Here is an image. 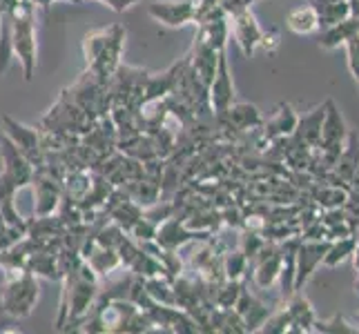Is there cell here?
<instances>
[{"instance_id":"cell-1","label":"cell","mask_w":359,"mask_h":334,"mask_svg":"<svg viewBox=\"0 0 359 334\" xmlns=\"http://www.w3.org/2000/svg\"><path fill=\"white\" fill-rule=\"evenodd\" d=\"M123 47H126V29L121 25L94 29L83 41V56L88 71L101 83H109L121 67Z\"/></svg>"},{"instance_id":"cell-15","label":"cell","mask_w":359,"mask_h":334,"mask_svg":"<svg viewBox=\"0 0 359 334\" xmlns=\"http://www.w3.org/2000/svg\"><path fill=\"white\" fill-rule=\"evenodd\" d=\"M297 120H299V116L294 114V109L290 105H279L275 114H272V118L262 125L264 139L270 143H275L279 139H288L297 127Z\"/></svg>"},{"instance_id":"cell-20","label":"cell","mask_w":359,"mask_h":334,"mask_svg":"<svg viewBox=\"0 0 359 334\" xmlns=\"http://www.w3.org/2000/svg\"><path fill=\"white\" fill-rule=\"evenodd\" d=\"M355 245H357V239L355 237H346V239L330 241V247H328V252L324 256V263H321V265H326V267H337V265H341L346 258L353 254Z\"/></svg>"},{"instance_id":"cell-7","label":"cell","mask_w":359,"mask_h":334,"mask_svg":"<svg viewBox=\"0 0 359 334\" xmlns=\"http://www.w3.org/2000/svg\"><path fill=\"white\" fill-rule=\"evenodd\" d=\"M328 247H330L328 239H302L299 247H297V261H294V292L304 290L317 265L324 263Z\"/></svg>"},{"instance_id":"cell-11","label":"cell","mask_w":359,"mask_h":334,"mask_svg":"<svg viewBox=\"0 0 359 334\" xmlns=\"http://www.w3.org/2000/svg\"><path fill=\"white\" fill-rule=\"evenodd\" d=\"M230 18H232V34H234V39H237V45L241 47L243 56L250 58L257 52V47L262 45V39H264L262 25L257 22V18L250 9H243Z\"/></svg>"},{"instance_id":"cell-22","label":"cell","mask_w":359,"mask_h":334,"mask_svg":"<svg viewBox=\"0 0 359 334\" xmlns=\"http://www.w3.org/2000/svg\"><path fill=\"white\" fill-rule=\"evenodd\" d=\"M313 332H326V334H335V332H341V334H355L359 332V326L357 323H348L341 314H335L330 321H315V328Z\"/></svg>"},{"instance_id":"cell-6","label":"cell","mask_w":359,"mask_h":334,"mask_svg":"<svg viewBox=\"0 0 359 334\" xmlns=\"http://www.w3.org/2000/svg\"><path fill=\"white\" fill-rule=\"evenodd\" d=\"M32 185H34V199H36L34 214L36 216L54 214L60 201H63V183L54 176V172H49L47 167H41L34 172Z\"/></svg>"},{"instance_id":"cell-27","label":"cell","mask_w":359,"mask_h":334,"mask_svg":"<svg viewBox=\"0 0 359 334\" xmlns=\"http://www.w3.org/2000/svg\"><path fill=\"white\" fill-rule=\"evenodd\" d=\"M353 267H355V272L359 274V241H357V245H355V250H353Z\"/></svg>"},{"instance_id":"cell-14","label":"cell","mask_w":359,"mask_h":334,"mask_svg":"<svg viewBox=\"0 0 359 334\" xmlns=\"http://www.w3.org/2000/svg\"><path fill=\"white\" fill-rule=\"evenodd\" d=\"M324 114H326V105H319L313 111L304 114V118L297 120V127L292 132L290 139L302 143L306 147H313L317 150L319 147V132H321V123H324Z\"/></svg>"},{"instance_id":"cell-25","label":"cell","mask_w":359,"mask_h":334,"mask_svg":"<svg viewBox=\"0 0 359 334\" xmlns=\"http://www.w3.org/2000/svg\"><path fill=\"white\" fill-rule=\"evenodd\" d=\"M266 52H275V49L279 47V34L272 29V32H264V39H262V45Z\"/></svg>"},{"instance_id":"cell-29","label":"cell","mask_w":359,"mask_h":334,"mask_svg":"<svg viewBox=\"0 0 359 334\" xmlns=\"http://www.w3.org/2000/svg\"><path fill=\"white\" fill-rule=\"evenodd\" d=\"M355 323H357V326H359V316H357V319H355Z\"/></svg>"},{"instance_id":"cell-8","label":"cell","mask_w":359,"mask_h":334,"mask_svg":"<svg viewBox=\"0 0 359 334\" xmlns=\"http://www.w3.org/2000/svg\"><path fill=\"white\" fill-rule=\"evenodd\" d=\"M208 101H210V107L215 109L217 120L224 118L226 111L230 109V105L234 103V85H232V76H230L226 49H221V52H219V63H217L215 78H212V83H210V88H208Z\"/></svg>"},{"instance_id":"cell-28","label":"cell","mask_w":359,"mask_h":334,"mask_svg":"<svg viewBox=\"0 0 359 334\" xmlns=\"http://www.w3.org/2000/svg\"><path fill=\"white\" fill-rule=\"evenodd\" d=\"M355 292L359 294V274H357V281H355Z\"/></svg>"},{"instance_id":"cell-13","label":"cell","mask_w":359,"mask_h":334,"mask_svg":"<svg viewBox=\"0 0 359 334\" xmlns=\"http://www.w3.org/2000/svg\"><path fill=\"white\" fill-rule=\"evenodd\" d=\"M288 305H286V310L290 314V321H292V326H290V332H313L315 328V321H317V314L313 310V305L311 301L304 296V290H297L288 296Z\"/></svg>"},{"instance_id":"cell-3","label":"cell","mask_w":359,"mask_h":334,"mask_svg":"<svg viewBox=\"0 0 359 334\" xmlns=\"http://www.w3.org/2000/svg\"><path fill=\"white\" fill-rule=\"evenodd\" d=\"M11 54L18 56L25 81L34 78L36 65V5L32 0H18L11 18Z\"/></svg>"},{"instance_id":"cell-18","label":"cell","mask_w":359,"mask_h":334,"mask_svg":"<svg viewBox=\"0 0 359 334\" xmlns=\"http://www.w3.org/2000/svg\"><path fill=\"white\" fill-rule=\"evenodd\" d=\"M286 27L292 34H299V36H308V34H315L319 32V16H317V9L308 3L304 7H297L292 9L290 14L286 16Z\"/></svg>"},{"instance_id":"cell-21","label":"cell","mask_w":359,"mask_h":334,"mask_svg":"<svg viewBox=\"0 0 359 334\" xmlns=\"http://www.w3.org/2000/svg\"><path fill=\"white\" fill-rule=\"evenodd\" d=\"M224 272L226 279L241 281V277L248 272V258L241 250H228L224 256Z\"/></svg>"},{"instance_id":"cell-9","label":"cell","mask_w":359,"mask_h":334,"mask_svg":"<svg viewBox=\"0 0 359 334\" xmlns=\"http://www.w3.org/2000/svg\"><path fill=\"white\" fill-rule=\"evenodd\" d=\"M250 265H255V270H252L255 286L259 290H270L281 274V265H283L281 247L277 243L266 241V245L259 250V254L252 258Z\"/></svg>"},{"instance_id":"cell-23","label":"cell","mask_w":359,"mask_h":334,"mask_svg":"<svg viewBox=\"0 0 359 334\" xmlns=\"http://www.w3.org/2000/svg\"><path fill=\"white\" fill-rule=\"evenodd\" d=\"M346 54H348V67L351 74L355 76V81L359 83V32H353L348 39L344 41Z\"/></svg>"},{"instance_id":"cell-26","label":"cell","mask_w":359,"mask_h":334,"mask_svg":"<svg viewBox=\"0 0 359 334\" xmlns=\"http://www.w3.org/2000/svg\"><path fill=\"white\" fill-rule=\"evenodd\" d=\"M101 3H105L109 9H114V11H126V9H130V7H134L139 0H101Z\"/></svg>"},{"instance_id":"cell-5","label":"cell","mask_w":359,"mask_h":334,"mask_svg":"<svg viewBox=\"0 0 359 334\" xmlns=\"http://www.w3.org/2000/svg\"><path fill=\"white\" fill-rule=\"evenodd\" d=\"M0 123H3V134L18 147V150L22 152V156L27 158L36 169L45 167V150H43L41 134L34 127L22 125V123L14 120L7 114L0 118Z\"/></svg>"},{"instance_id":"cell-12","label":"cell","mask_w":359,"mask_h":334,"mask_svg":"<svg viewBox=\"0 0 359 334\" xmlns=\"http://www.w3.org/2000/svg\"><path fill=\"white\" fill-rule=\"evenodd\" d=\"M234 310L239 312V316L245 323V332H257L264 326V321L270 316V307L266 303H262L255 294H250L245 288H241V294L237 303H234Z\"/></svg>"},{"instance_id":"cell-17","label":"cell","mask_w":359,"mask_h":334,"mask_svg":"<svg viewBox=\"0 0 359 334\" xmlns=\"http://www.w3.org/2000/svg\"><path fill=\"white\" fill-rule=\"evenodd\" d=\"M18 0H0V74H5L11 58V18Z\"/></svg>"},{"instance_id":"cell-2","label":"cell","mask_w":359,"mask_h":334,"mask_svg":"<svg viewBox=\"0 0 359 334\" xmlns=\"http://www.w3.org/2000/svg\"><path fill=\"white\" fill-rule=\"evenodd\" d=\"M7 277L0 290V307L11 319H25L39 301V281L27 267H5Z\"/></svg>"},{"instance_id":"cell-10","label":"cell","mask_w":359,"mask_h":334,"mask_svg":"<svg viewBox=\"0 0 359 334\" xmlns=\"http://www.w3.org/2000/svg\"><path fill=\"white\" fill-rule=\"evenodd\" d=\"M219 52L221 49L210 45L203 36L196 34V41L188 54V67L194 71V76L199 78L205 88H210V83L215 78V71H217V63H219Z\"/></svg>"},{"instance_id":"cell-4","label":"cell","mask_w":359,"mask_h":334,"mask_svg":"<svg viewBox=\"0 0 359 334\" xmlns=\"http://www.w3.org/2000/svg\"><path fill=\"white\" fill-rule=\"evenodd\" d=\"M0 160H3V172H0V196H14L20 188L32 183L36 167L22 156V152L7 139L5 134H0Z\"/></svg>"},{"instance_id":"cell-16","label":"cell","mask_w":359,"mask_h":334,"mask_svg":"<svg viewBox=\"0 0 359 334\" xmlns=\"http://www.w3.org/2000/svg\"><path fill=\"white\" fill-rule=\"evenodd\" d=\"M219 123H228V125L237 132H248V130H255V127L264 125L259 109L255 105H248V103H237V105L232 103L230 109L226 111V116Z\"/></svg>"},{"instance_id":"cell-24","label":"cell","mask_w":359,"mask_h":334,"mask_svg":"<svg viewBox=\"0 0 359 334\" xmlns=\"http://www.w3.org/2000/svg\"><path fill=\"white\" fill-rule=\"evenodd\" d=\"M252 3H255V0H219V7L224 9L228 16H234V14H239V11H243V9H250Z\"/></svg>"},{"instance_id":"cell-19","label":"cell","mask_w":359,"mask_h":334,"mask_svg":"<svg viewBox=\"0 0 359 334\" xmlns=\"http://www.w3.org/2000/svg\"><path fill=\"white\" fill-rule=\"evenodd\" d=\"M319 16V29H328L351 16V3L348 0H328V3L313 5Z\"/></svg>"}]
</instances>
